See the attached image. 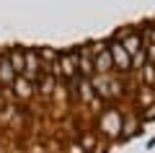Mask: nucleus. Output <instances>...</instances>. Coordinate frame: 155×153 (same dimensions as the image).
<instances>
[{
  "mask_svg": "<svg viewBox=\"0 0 155 153\" xmlns=\"http://www.w3.org/2000/svg\"><path fill=\"white\" fill-rule=\"evenodd\" d=\"M109 52H111V62H114V68H119L122 73L132 70V57L127 55V49L122 47V42H119V39H114V42L109 44Z\"/></svg>",
  "mask_w": 155,
  "mask_h": 153,
  "instance_id": "nucleus-1",
  "label": "nucleus"
},
{
  "mask_svg": "<svg viewBox=\"0 0 155 153\" xmlns=\"http://www.w3.org/2000/svg\"><path fill=\"white\" fill-rule=\"evenodd\" d=\"M57 65H60V78L75 81V78H78V52L57 55Z\"/></svg>",
  "mask_w": 155,
  "mask_h": 153,
  "instance_id": "nucleus-2",
  "label": "nucleus"
},
{
  "mask_svg": "<svg viewBox=\"0 0 155 153\" xmlns=\"http://www.w3.org/2000/svg\"><path fill=\"white\" fill-rule=\"evenodd\" d=\"M93 65H96V70L98 73H109L111 68H114V62H111V52H109V44H96L93 49Z\"/></svg>",
  "mask_w": 155,
  "mask_h": 153,
  "instance_id": "nucleus-3",
  "label": "nucleus"
},
{
  "mask_svg": "<svg viewBox=\"0 0 155 153\" xmlns=\"http://www.w3.org/2000/svg\"><path fill=\"white\" fill-rule=\"evenodd\" d=\"M78 73H80V78H93V73H96L93 52H91L88 47L78 49Z\"/></svg>",
  "mask_w": 155,
  "mask_h": 153,
  "instance_id": "nucleus-4",
  "label": "nucleus"
},
{
  "mask_svg": "<svg viewBox=\"0 0 155 153\" xmlns=\"http://www.w3.org/2000/svg\"><path fill=\"white\" fill-rule=\"evenodd\" d=\"M101 132H106V135H116V132H122V114L114 109H109L104 117H101Z\"/></svg>",
  "mask_w": 155,
  "mask_h": 153,
  "instance_id": "nucleus-5",
  "label": "nucleus"
},
{
  "mask_svg": "<svg viewBox=\"0 0 155 153\" xmlns=\"http://www.w3.org/2000/svg\"><path fill=\"white\" fill-rule=\"evenodd\" d=\"M140 78H142L147 86H155V65L153 62H145V65L140 68Z\"/></svg>",
  "mask_w": 155,
  "mask_h": 153,
  "instance_id": "nucleus-6",
  "label": "nucleus"
},
{
  "mask_svg": "<svg viewBox=\"0 0 155 153\" xmlns=\"http://www.w3.org/2000/svg\"><path fill=\"white\" fill-rule=\"evenodd\" d=\"M145 39H147L150 44H155V26H153V29H147V31H145Z\"/></svg>",
  "mask_w": 155,
  "mask_h": 153,
  "instance_id": "nucleus-7",
  "label": "nucleus"
}]
</instances>
